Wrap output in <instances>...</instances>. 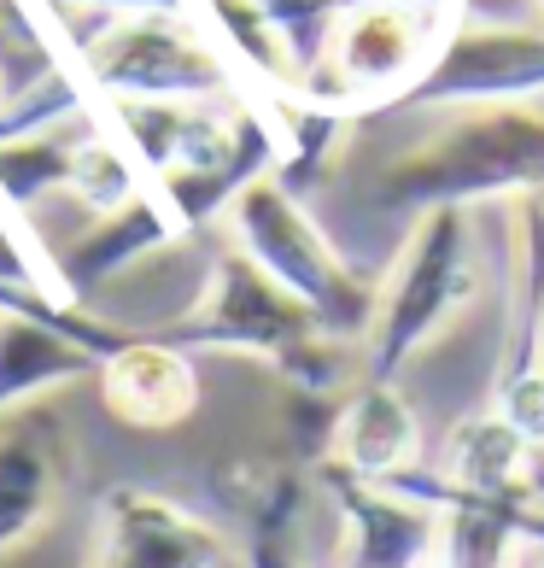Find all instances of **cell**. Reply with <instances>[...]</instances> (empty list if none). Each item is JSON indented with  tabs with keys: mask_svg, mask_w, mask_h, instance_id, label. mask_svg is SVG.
<instances>
[{
	"mask_svg": "<svg viewBox=\"0 0 544 568\" xmlns=\"http://www.w3.org/2000/svg\"><path fill=\"white\" fill-rule=\"evenodd\" d=\"M94 369H100V352L82 346L76 334L30 317H0V416L24 410L53 387H71Z\"/></svg>",
	"mask_w": 544,
	"mask_h": 568,
	"instance_id": "obj_15",
	"label": "cell"
},
{
	"mask_svg": "<svg viewBox=\"0 0 544 568\" xmlns=\"http://www.w3.org/2000/svg\"><path fill=\"white\" fill-rule=\"evenodd\" d=\"M439 475H445V487H456V493L527 498V493H538V452L497 410H474L451 428Z\"/></svg>",
	"mask_w": 544,
	"mask_h": 568,
	"instance_id": "obj_14",
	"label": "cell"
},
{
	"mask_svg": "<svg viewBox=\"0 0 544 568\" xmlns=\"http://www.w3.org/2000/svg\"><path fill=\"white\" fill-rule=\"evenodd\" d=\"M456 24V0H340L305 94L351 118L392 112L428 77Z\"/></svg>",
	"mask_w": 544,
	"mask_h": 568,
	"instance_id": "obj_5",
	"label": "cell"
},
{
	"mask_svg": "<svg viewBox=\"0 0 544 568\" xmlns=\"http://www.w3.org/2000/svg\"><path fill=\"white\" fill-rule=\"evenodd\" d=\"M474 212L469 205H433L410 223V235L392 252L381 287H374V317L363 328V382H399L463 305L474 300Z\"/></svg>",
	"mask_w": 544,
	"mask_h": 568,
	"instance_id": "obj_3",
	"label": "cell"
},
{
	"mask_svg": "<svg viewBox=\"0 0 544 568\" xmlns=\"http://www.w3.org/2000/svg\"><path fill=\"white\" fill-rule=\"evenodd\" d=\"M176 241H182V223L171 217V205L158 200V187H141V194L123 200L117 212L89 217V229L53 258L59 293H65L71 305H82L94 287L130 276L135 264H146L153 252L176 246Z\"/></svg>",
	"mask_w": 544,
	"mask_h": 568,
	"instance_id": "obj_11",
	"label": "cell"
},
{
	"mask_svg": "<svg viewBox=\"0 0 544 568\" xmlns=\"http://www.w3.org/2000/svg\"><path fill=\"white\" fill-rule=\"evenodd\" d=\"M422 568H445V562H439V557H433V562H422Z\"/></svg>",
	"mask_w": 544,
	"mask_h": 568,
	"instance_id": "obj_25",
	"label": "cell"
},
{
	"mask_svg": "<svg viewBox=\"0 0 544 568\" xmlns=\"http://www.w3.org/2000/svg\"><path fill=\"white\" fill-rule=\"evenodd\" d=\"M71 159H76V141H65L59 130L0 141V212L24 217L30 205L65 194L71 187Z\"/></svg>",
	"mask_w": 544,
	"mask_h": 568,
	"instance_id": "obj_17",
	"label": "cell"
},
{
	"mask_svg": "<svg viewBox=\"0 0 544 568\" xmlns=\"http://www.w3.org/2000/svg\"><path fill=\"white\" fill-rule=\"evenodd\" d=\"M0 94H7V65H0Z\"/></svg>",
	"mask_w": 544,
	"mask_h": 568,
	"instance_id": "obj_24",
	"label": "cell"
},
{
	"mask_svg": "<svg viewBox=\"0 0 544 568\" xmlns=\"http://www.w3.org/2000/svg\"><path fill=\"white\" fill-rule=\"evenodd\" d=\"M65 469H71V446L53 405L35 398V405L0 416V557L53 516Z\"/></svg>",
	"mask_w": 544,
	"mask_h": 568,
	"instance_id": "obj_10",
	"label": "cell"
},
{
	"mask_svg": "<svg viewBox=\"0 0 544 568\" xmlns=\"http://www.w3.org/2000/svg\"><path fill=\"white\" fill-rule=\"evenodd\" d=\"M533 7H544V0H533Z\"/></svg>",
	"mask_w": 544,
	"mask_h": 568,
	"instance_id": "obj_27",
	"label": "cell"
},
{
	"mask_svg": "<svg viewBox=\"0 0 544 568\" xmlns=\"http://www.w3.org/2000/svg\"><path fill=\"white\" fill-rule=\"evenodd\" d=\"M328 463H340V469L363 475V480H399L404 469L422 463V423H415L399 382L346 387Z\"/></svg>",
	"mask_w": 544,
	"mask_h": 568,
	"instance_id": "obj_13",
	"label": "cell"
},
{
	"mask_svg": "<svg viewBox=\"0 0 544 568\" xmlns=\"http://www.w3.org/2000/svg\"><path fill=\"white\" fill-rule=\"evenodd\" d=\"M544 187V112L538 106H451L374 171L363 205L374 217L415 223L433 205H486Z\"/></svg>",
	"mask_w": 544,
	"mask_h": 568,
	"instance_id": "obj_1",
	"label": "cell"
},
{
	"mask_svg": "<svg viewBox=\"0 0 544 568\" xmlns=\"http://www.w3.org/2000/svg\"><path fill=\"white\" fill-rule=\"evenodd\" d=\"M94 375H100L106 410L130 428L164 434V428H182L187 416L199 410L194 357H187V346H176V341H135L130 334Z\"/></svg>",
	"mask_w": 544,
	"mask_h": 568,
	"instance_id": "obj_12",
	"label": "cell"
},
{
	"mask_svg": "<svg viewBox=\"0 0 544 568\" xmlns=\"http://www.w3.org/2000/svg\"><path fill=\"white\" fill-rule=\"evenodd\" d=\"M253 7L281 30V41H287V53H292V65H299V77L317 71L322 41H328V24H333V12H340V0H253Z\"/></svg>",
	"mask_w": 544,
	"mask_h": 568,
	"instance_id": "obj_19",
	"label": "cell"
},
{
	"mask_svg": "<svg viewBox=\"0 0 544 568\" xmlns=\"http://www.w3.org/2000/svg\"><path fill=\"white\" fill-rule=\"evenodd\" d=\"M538 352H544V323H538Z\"/></svg>",
	"mask_w": 544,
	"mask_h": 568,
	"instance_id": "obj_26",
	"label": "cell"
},
{
	"mask_svg": "<svg viewBox=\"0 0 544 568\" xmlns=\"http://www.w3.org/2000/svg\"><path fill=\"white\" fill-rule=\"evenodd\" d=\"M527 545H544V498L527 510Z\"/></svg>",
	"mask_w": 544,
	"mask_h": 568,
	"instance_id": "obj_22",
	"label": "cell"
},
{
	"mask_svg": "<svg viewBox=\"0 0 544 568\" xmlns=\"http://www.w3.org/2000/svg\"><path fill=\"white\" fill-rule=\"evenodd\" d=\"M492 410L544 457V357H538V364H527V369H515V375H497Z\"/></svg>",
	"mask_w": 544,
	"mask_h": 568,
	"instance_id": "obj_20",
	"label": "cell"
},
{
	"mask_svg": "<svg viewBox=\"0 0 544 568\" xmlns=\"http://www.w3.org/2000/svg\"><path fill=\"white\" fill-rule=\"evenodd\" d=\"M527 100H544V30L456 18L428 77L392 112L428 118L451 106H527Z\"/></svg>",
	"mask_w": 544,
	"mask_h": 568,
	"instance_id": "obj_7",
	"label": "cell"
},
{
	"mask_svg": "<svg viewBox=\"0 0 544 568\" xmlns=\"http://www.w3.org/2000/svg\"><path fill=\"white\" fill-rule=\"evenodd\" d=\"M521 568H544V545H527V551H521Z\"/></svg>",
	"mask_w": 544,
	"mask_h": 568,
	"instance_id": "obj_23",
	"label": "cell"
},
{
	"mask_svg": "<svg viewBox=\"0 0 544 568\" xmlns=\"http://www.w3.org/2000/svg\"><path fill=\"white\" fill-rule=\"evenodd\" d=\"M89 568H240L223 528L146 487H112L100 498V545Z\"/></svg>",
	"mask_w": 544,
	"mask_h": 568,
	"instance_id": "obj_8",
	"label": "cell"
},
{
	"mask_svg": "<svg viewBox=\"0 0 544 568\" xmlns=\"http://www.w3.org/2000/svg\"><path fill=\"white\" fill-rule=\"evenodd\" d=\"M141 194V164L123 153V141L112 130H94L76 141V159H71V187L65 200H76L89 217H106L117 212L123 200Z\"/></svg>",
	"mask_w": 544,
	"mask_h": 568,
	"instance_id": "obj_18",
	"label": "cell"
},
{
	"mask_svg": "<svg viewBox=\"0 0 544 568\" xmlns=\"http://www.w3.org/2000/svg\"><path fill=\"white\" fill-rule=\"evenodd\" d=\"M100 100H235L246 77L194 12H141L112 18L76 53Z\"/></svg>",
	"mask_w": 544,
	"mask_h": 568,
	"instance_id": "obj_6",
	"label": "cell"
},
{
	"mask_svg": "<svg viewBox=\"0 0 544 568\" xmlns=\"http://www.w3.org/2000/svg\"><path fill=\"white\" fill-rule=\"evenodd\" d=\"M164 341L187 352L264 357L287 382V393H346L351 364L363 369V352H351L358 341L328 334L317 311L292 300L276 276H264L240 246H223L212 258L194 311H182Z\"/></svg>",
	"mask_w": 544,
	"mask_h": 568,
	"instance_id": "obj_2",
	"label": "cell"
},
{
	"mask_svg": "<svg viewBox=\"0 0 544 568\" xmlns=\"http://www.w3.org/2000/svg\"><path fill=\"white\" fill-rule=\"evenodd\" d=\"M48 7H82V12H106V18H141V12H187V0H48Z\"/></svg>",
	"mask_w": 544,
	"mask_h": 568,
	"instance_id": "obj_21",
	"label": "cell"
},
{
	"mask_svg": "<svg viewBox=\"0 0 544 568\" xmlns=\"http://www.w3.org/2000/svg\"><path fill=\"white\" fill-rule=\"evenodd\" d=\"M538 323H544V187L510 200V341L497 375L538 364Z\"/></svg>",
	"mask_w": 544,
	"mask_h": 568,
	"instance_id": "obj_16",
	"label": "cell"
},
{
	"mask_svg": "<svg viewBox=\"0 0 544 568\" xmlns=\"http://www.w3.org/2000/svg\"><path fill=\"white\" fill-rule=\"evenodd\" d=\"M223 229H228V246H240L264 276H276L292 300L317 311V323L328 334L363 346V328L374 317V287L381 282H369L363 270L333 246L328 223L310 212V200L281 187L276 171L240 187Z\"/></svg>",
	"mask_w": 544,
	"mask_h": 568,
	"instance_id": "obj_4",
	"label": "cell"
},
{
	"mask_svg": "<svg viewBox=\"0 0 544 568\" xmlns=\"http://www.w3.org/2000/svg\"><path fill=\"white\" fill-rule=\"evenodd\" d=\"M310 487L333 504L346 528V568H422L439 557L433 504L387 487V480H363L340 463H317Z\"/></svg>",
	"mask_w": 544,
	"mask_h": 568,
	"instance_id": "obj_9",
	"label": "cell"
}]
</instances>
